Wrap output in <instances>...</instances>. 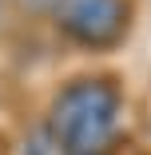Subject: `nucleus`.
Listing matches in <instances>:
<instances>
[{
    "instance_id": "nucleus-1",
    "label": "nucleus",
    "mask_w": 151,
    "mask_h": 155,
    "mask_svg": "<svg viewBox=\"0 0 151 155\" xmlns=\"http://www.w3.org/2000/svg\"><path fill=\"white\" fill-rule=\"evenodd\" d=\"M119 111H123V87L115 76H76L52 96L44 135L64 155H107L119 131Z\"/></svg>"
},
{
    "instance_id": "nucleus-2",
    "label": "nucleus",
    "mask_w": 151,
    "mask_h": 155,
    "mask_svg": "<svg viewBox=\"0 0 151 155\" xmlns=\"http://www.w3.org/2000/svg\"><path fill=\"white\" fill-rule=\"evenodd\" d=\"M60 32L87 52L119 48L131 28V0H56Z\"/></svg>"
},
{
    "instance_id": "nucleus-3",
    "label": "nucleus",
    "mask_w": 151,
    "mask_h": 155,
    "mask_svg": "<svg viewBox=\"0 0 151 155\" xmlns=\"http://www.w3.org/2000/svg\"><path fill=\"white\" fill-rule=\"evenodd\" d=\"M24 155H52V143H48V135H32L24 143Z\"/></svg>"
}]
</instances>
